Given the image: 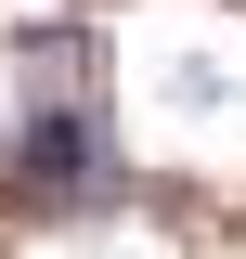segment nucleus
Here are the masks:
<instances>
[{
  "instance_id": "nucleus-1",
  "label": "nucleus",
  "mask_w": 246,
  "mask_h": 259,
  "mask_svg": "<svg viewBox=\"0 0 246 259\" xmlns=\"http://www.w3.org/2000/svg\"><path fill=\"white\" fill-rule=\"evenodd\" d=\"M0 194L26 233H78V221H117V207H155V182L117 156L104 104H13L0 117Z\"/></svg>"
}]
</instances>
